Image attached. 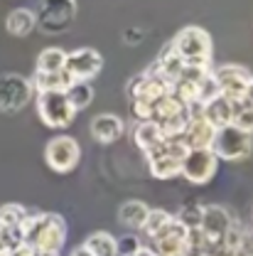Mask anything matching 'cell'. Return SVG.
<instances>
[{
	"label": "cell",
	"instance_id": "obj_1",
	"mask_svg": "<svg viewBox=\"0 0 253 256\" xmlns=\"http://www.w3.org/2000/svg\"><path fill=\"white\" fill-rule=\"evenodd\" d=\"M20 236L22 244L30 249H42V252H62L66 242V222L62 214L54 212H30L20 224Z\"/></svg>",
	"mask_w": 253,
	"mask_h": 256
},
{
	"label": "cell",
	"instance_id": "obj_2",
	"mask_svg": "<svg viewBox=\"0 0 253 256\" xmlns=\"http://www.w3.org/2000/svg\"><path fill=\"white\" fill-rule=\"evenodd\" d=\"M170 47L185 64H197V66L212 64V50H214L212 37H209V32L197 25H190L177 32V37L170 42Z\"/></svg>",
	"mask_w": 253,
	"mask_h": 256
},
{
	"label": "cell",
	"instance_id": "obj_3",
	"mask_svg": "<svg viewBox=\"0 0 253 256\" xmlns=\"http://www.w3.org/2000/svg\"><path fill=\"white\" fill-rule=\"evenodd\" d=\"M187 156V148L175 138V140H162L158 143L150 153H145L148 165H150V175L158 180H172L182 172V160Z\"/></svg>",
	"mask_w": 253,
	"mask_h": 256
},
{
	"label": "cell",
	"instance_id": "obj_4",
	"mask_svg": "<svg viewBox=\"0 0 253 256\" xmlns=\"http://www.w3.org/2000/svg\"><path fill=\"white\" fill-rule=\"evenodd\" d=\"M212 150H214V156L219 160H229V162L249 158L253 150V133L239 130L236 126L217 128Z\"/></svg>",
	"mask_w": 253,
	"mask_h": 256
},
{
	"label": "cell",
	"instance_id": "obj_5",
	"mask_svg": "<svg viewBox=\"0 0 253 256\" xmlns=\"http://www.w3.org/2000/svg\"><path fill=\"white\" fill-rule=\"evenodd\" d=\"M34 104H37V114L42 124L49 128H66L76 118V111L69 106L62 92H39Z\"/></svg>",
	"mask_w": 253,
	"mask_h": 256
},
{
	"label": "cell",
	"instance_id": "obj_6",
	"mask_svg": "<svg viewBox=\"0 0 253 256\" xmlns=\"http://www.w3.org/2000/svg\"><path fill=\"white\" fill-rule=\"evenodd\" d=\"M76 18V0H39L34 20L47 34L62 32Z\"/></svg>",
	"mask_w": 253,
	"mask_h": 256
},
{
	"label": "cell",
	"instance_id": "obj_7",
	"mask_svg": "<svg viewBox=\"0 0 253 256\" xmlns=\"http://www.w3.org/2000/svg\"><path fill=\"white\" fill-rule=\"evenodd\" d=\"M34 96L32 79L22 74H2L0 76V111L2 114H15L25 108Z\"/></svg>",
	"mask_w": 253,
	"mask_h": 256
},
{
	"label": "cell",
	"instance_id": "obj_8",
	"mask_svg": "<svg viewBox=\"0 0 253 256\" xmlns=\"http://www.w3.org/2000/svg\"><path fill=\"white\" fill-rule=\"evenodd\" d=\"M81 160V148L79 140L71 136H54L47 146H44V162L54 170V172H71Z\"/></svg>",
	"mask_w": 253,
	"mask_h": 256
},
{
	"label": "cell",
	"instance_id": "obj_9",
	"mask_svg": "<svg viewBox=\"0 0 253 256\" xmlns=\"http://www.w3.org/2000/svg\"><path fill=\"white\" fill-rule=\"evenodd\" d=\"M217 86H219V96H224L226 101H241L246 94V86L251 82V72L241 64H222L212 72Z\"/></svg>",
	"mask_w": 253,
	"mask_h": 256
},
{
	"label": "cell",
	"instance_id": "obj_10",
	"mask_svg": "<svg viewBox=\"0 0 253 256\" xmlns=\"http://www.w3.org/2000/svg\"><path fill=\"white\" fill-rule=\"evenodd\" d=\"M219 170V158L214 156L212 148L204 150H187L182 160V178L190 180L192 185H207Z\"/></svg>",
	"mask_w": 253,
	"mask_h": 256
},
{
	"label": "cell",
	"instance_id": "obj_11",
	"mask_svg": "<svg viewBox=\"0 0 253 256\" xmlns=\"http://www.w3.org/2000/svg\"><path fill=\"white\" fill-rule=\"evenodd\" d=\"M64 69L69 72V76L74 82H91L103 69V57H101V52H96L94 47H81V50L66 52Z\"/></svg>",
	"mask_w": 253,
	"mask_h": 256
},
{
	"label": "cell",
	"instance_id": "obj_12",
	"mask_svg": "<svg viewBox=\"0 0 253 256\" xmlns=\"http://www.w3.org/2000/svg\"><path fill=\"white\" fill-rule=\"evenodd\" d=\"M231 226H234V217L229 214V210H224L222 204H204L202 207V224H199V229H202L204 239L212 246L222 244Z\"/></svg>",
	"mask_w": 253,
	"mask_h": 256
},
{
	"label": "cell",
	"instance_id": "obj_13",
	"mask_svg": "<svg viewBox=\"0 0 253 256\" xmlns=\"http://www.w3.org/2000/svg\"><path fill=\"white\" fill-rule=\"evenodd\" d=\"M214 136H217V128L212 126L202 114H190V121H187V126H185L182 136L177 140L187 150H204V148H212Z\"/></svg>",
	"mask_w": 253,
	"mask_h": 256
},
{
	"label": "cell",
	"instance_id": "obj_14",
	"mask_svg": "<svg viewBox=\"0 0 253 256\" xmlns=\"http://www.w3.org/2000/svg\"><path fill=\"white\" fill-rule=\"evenodd\" d=\"M187 234L190 232L182 224L177 222V220H172L153 239V246L150 249L155 252V256H185V252H187Z\"/></svg>",
	"mask_w": 253,
	"mask_h": 256
},
{
	"label": "cell",
	"instance_id": "obj_15",
	"mask_svg": "<svg viewBox=\"0 0 253 256\" xmlns=\"http://www.w3.org/2000/svg\"><path fill=\"white\" fill-rule=\"evenodd\" d=\"M89 128H91V136H94L98 143L108 146V143H116V140L123 136L126 124H123V118L116 116V114H98V116H94V121H91Z\"/></svg>",
	"mask_w": 253,
	"mask_h": 256
},
{
	"label": "cell",
	"instance_id": "obj_16",
	"mask_svg": "<svg viewBox=\"0 0 253 256\" xmlns=\"http://www.w3.org/2000/svg\"><path fill=\"white\" fill-rule=\"evenodd\" d=\"M133 140L143 153H150L158 143L165 140V136H162V130H160L155 121H138L135 128H133Z\"/></svg>",
	"mask_w": 253,
	"mask_h": 256
},
{
	"label": "cell",
	"instance_id": "obj_17",
	"mask_svg": "<svg viewBox=\"0 0 253 256\" xmlns=\"http://www.w3.org/2000/svg\"><path fill=\"white\" fill-rule=\"evenodd\" d=\"M34 28H37V20H34V10L30 8H15L5 18V30L15 37H27Z\"/></svg>",
	"mask_w": 253,
	"mask_h": 256
},
{
	"label": "cell",
	"instance_id": "obj_18",
	"mask_svg": "<svg viewBox=\"0 0 253 256\" xmlns=\"http://www.w3.org/2000/svg\"><path fill=\"white\" fill-rule=\"evenodd\" d=\"M148 212H150V207L143 200H126L118 207V222L123 226H130V229H143Z\"/></svg>",
	"mask_w": 253,
	"mask_h": 256
},
{
	"label": "cell",
	"instance_id": "obj_19",
	"mask_svg": "<svg viewBox=\"0 0 253 256\" xmlns=\"http://www.w3.org/2000/svg\"><path fill=\"white\" fill-rule=\"evenodd\" d=\"M74 84V79L69 76V72H52V74H34L32 76V86H34V94L39 92H66L69 86Z\"/></svg>",
	"mask_w": 253,
	"mask_h": 256
},
{
	"label": "cell",
	"instance_id": "obj_20",
	"mask_svg": "<svg viewBox=\"0 0 253 256\" xmlns=\"http://www.w3.org/2000/svg\"><path fill=\"white\" fill-rule=\"evenodd\" d=\"M202 116L214 128L231 126V101H226L224 96H217V98L207 101L202 106Z\"/></svg>",
	"mask_w": 253,
	"mask_h": 256
},
{
	"label": "cell",
	"instance_id": "obj_21",
	"mask_svg": "<svg viewBox=\"0 0 253 256\" xmlns=\"http://www.w3.org/2000/svg\"><path fill=\"white\" fill-rule=\"evenodd\" d=\"M66 64V52L62 47H44L34 62V74H52V72H62Z\"/></svg>",
	"mask_w": 253,
	"mask_h": 256
},
{
	"label": "cell",
	"instance_id": "obj_22",
	"mask_svg": "<svg viewBox=\"0 0 253 256\" xmlns=\"http://www.w3.org/2000/svg\"><path fill=\"white\" fill-rule=\"evenodd\" d=\"M224 244L231 246L236 252V256H253V232H249L241 224L234 222V226L229 229V234L224 236Z\"/></svg>",
	"mask_w": 253,
	"mask_h": 256
},
{
	"label": "cell",
	"instance_id": "obj_23",
	"mask_svg": "<svg viewBox=\"0 0 253 256\" xmlns=\"http://www.w3.org/2000/svg\"><path fill=\"white\" fill-rule=\"evenodd\" d=\"M84 246L91 252V256H118V244L116 236L108 232H94L86 236Z\"/></svg>",
	"mask_w": 253,
	"mask_h": 256
},
{
	"label": "cell",
	"instance_id": "obj_24",
	"mask_svg": "<svg viewBox=\"0 0 253 256\" xmlns=\"http://www.w3.org/2000/svg\"><path fill=\"white\" fill-rule=\"evenodd\" d=\"M66 101H69V106L74 108V111H84L86 106H91V101H94V89H91V84L89 82H74L66 92Z\"/></svg>",
	"mask_w": 253,
	"mask_h": 256
},
{
	"label": "cell",
	"instance_id": "obj_25",
	"mask_svg": "<svg viewBox=\"0 0 253 256\" xmlns=\"http://www.w3.org/2000/svg\"><path fill=\"white\" fill-rule=\"evenodd\" d=\"M231 126H236L239 130L253 133V106L249 101H234L231 104Z\"/></svg>",
	"mask_w": 253,
	"mask_h": 256
},
{
	"label": "cell",
	"instance_id": "obj_26",
	"mask_svg": "<svg viewBox=\"0 0 253 256\" xmlns=\"http://www.w3.org/2000/svg\"><path fill=\"white\" fill-rule=\"evenodd\" d=\"M172 220H175V214H170L167 210H150L140 232H143L145 236H150V242H153V239H155V236H158L160 232H162L167 224L172 222Z\"/></svg>",
	"mask_w": 253,
	"mask_h": 256
},
{
	"label": "cell",
	"instance_id": "obj_27",
	"mask_svg": "<svg viewBox=\"0 0 253 256\" xmlns=\"http://www.w3.org/2000/svg\"><path fill=\"white\" fill-rule=\"evenodd\" d=\"M27 210L22 204H2L0 207V229H20Z\"/></svg>",
	"mask_w": 253,
	"mask_h": 256
},
{
	"label": "cell",
	"instance_id": "obj_28",
	"mask_svg": "<svg viewBox=\"0 0 253 256\" xmlns=\"http://www.w3.org/2000/svg\"><path fill=\"white\" fill-rule=\"evenodd\" d=\"M175 220L182 224L187 232L199 229V224H202V204H190V207L180 210V214H175Z\"/></svg>",
	"mask_w": 253,
	"mask_h": 256
},
{
	"label": "cell",
	"instance_id": "obj_29",
	"mask_svg": "<svg viewBox=\"0 0 253 256\" xmlns=\"http://www.w3.org/2000/svg\"><path fill=\"white\" fill-rule=\"evenodd\" d=\"M116 244H118V256H128V254H133V252H138V249L143 246L140 239H138L135 234H126V236L116 239Z\"/></svg>",
	"mask_w": 253,
	"mask_h": 256
},
{
	"label": "cell",
	"instance_id": "obj_30",
	"mask_svg": "<svg viewBox=\"0 0 253 256\" xmlns=\"http://www.w3.org/2000/svg\"><path fill=\"white\" fill-rule=\"evenodd\" d=\"M185 256H209V246L207 244H187Z\"/></svg>",
	"mask_w": 253,
	"mask_h": 256
},
{
	"label": "cell",
	"instance_id": "obj_31",
	"mask_svg": "<svg viewBox=\"0 0 253 256\" xmlns=\"http://www.w3.org/2000/svg\"><path fill=\"white\" fill-rule=\"evenodd\" d=\"M209 256H236V252L231 249V246H226V244H214L212 246V252H209Z\"/></svg>",
	"mask_w": 253,
	"mask_h": 256
},
{
	"label": "cell",
	"instance_id": "obj_32",
	"mask_svg": "<svg viewBox=\"0 0 253 256\" xmlns=\"http://www.w3.org/2000/svg\"><path fill=\"white\" fill-rule=\"evenodd\" d=\"M69 256H91V252H89V249H86V246L81 244V246H74V249H71V254H69Z\"/></svg>",
	"mask_w": 253,
	"mask_h": 256
},
{
	"label": "cell",
	"instance_id": "obj_33",
	"mask_svg": "<svg viewBox=\"0 0 253 256\" xmlns=\"http://www.w3.org/2000/svg\"><path fill=\"white\" fill-rule=\"evenodd\" d=\"M128 256H155V252L150 246H140L138 252H133V254H128Z\"/></svg>",
	"mask_w": 253,
	"mask_h": 256
},
{
	"label": "cell",
	"instance_id": "obj_34",
	"mask_svg": "<svg viewBox=\"0 0 253 256\" xmlns=\"http://www.w3.org/2000/svg\"><path fill=\"white\" fill-rule=\"evenodd\" d=\"M244 101H249L253 106V76H251V82H249V86H246V94H244Z\"/></svg>",
	"mask_w": 253,
	"mask_h": 256
},
{
	"label": "cell",
	"instance_id": "obj_35",
	"mask_svg": "<svg viewBox=\"0 0 253 256\" xmlns=\"http://www.w3.org/2000/svg\"><path fill=\"white\" fill-rule=\"evenodd\" d=\"M32 256H59L57 252H42V249H32Z\"/></svg>",
	"mask_w": 253,
	"mask_h": 256
},
{
	"label": "cell",
	"instance_id": "obj_36",
	"mask_svg": "<svg viewBox=\"0 0 253 256\" xmlns=\"http://www.w3.org/2000/svg\"><path fill=\"white\" fill-rule=\"evenodd\" d=\"M251 232H253V229H251Z\"/></svg>",
	"mask_w": 253,
	"mask_h": 256
}]
</instances>
